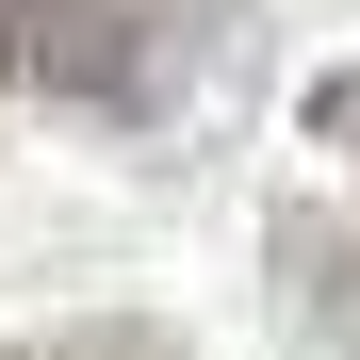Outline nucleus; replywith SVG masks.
I'll use <instances>...</instances> for the list:
<instances>
[{
	"label": "nucleus",
	"mask_w": 360,
	"mask_h": 360,
	"mask_svg": "<svg viewBox=\"0 0 360 360\" xmlns=\"http://www.w3.org/2000/svg\"><path fill=\"white\" fill-rule=\"evenodd\" d=\"M164 66H180V17H164V0H0V82H17V98L148 115Z\"/></svg>",
	"instance_id": "1"
},
{
	"label": "nucleus",
	"mask_w": 360,
	"mask_h": 360,
	"mask_svg": "<svg viewBox=\"0 0 360 360\" xmlns=\"http://www.w3.org/2000/svg\"><path fill=\"white\" fill-rule=\"evenodd\" d=\"M0 360H197V344L148 328V311H98V328H49V344H0Z\"/></svg>",
	"instance_id": "3"
},
{
	"label": "nucleus",
	"mask_w": 360,
	"mask_h": 360,
	"mask_svg": "<svg viewBox=\"0 0 360 360\" xmlns=\"http://www.w3.org/2000/svg\"><path fill=\"white\" fill-rule=\"evenodd\" d=\"M278 262H295V311H328V328L360 344V229H295Z\"/></svg>",
	"instance_id": "2"
},
{
	"label": "nucleus",
	"mask_w": 360,
	"mask_h": 360,
	"mask_svg": "<svg viewBox=\"0 0 360 360\" xmlns=\"http://www.w3.org/2000/svg\"><path fill=\"white\" fill-rule=\"evenodd\" d=\"M311 148H344V164H360V66H328V82H311Z\"/></svg>",
	"instance_id": "4"
}]
</instances>
